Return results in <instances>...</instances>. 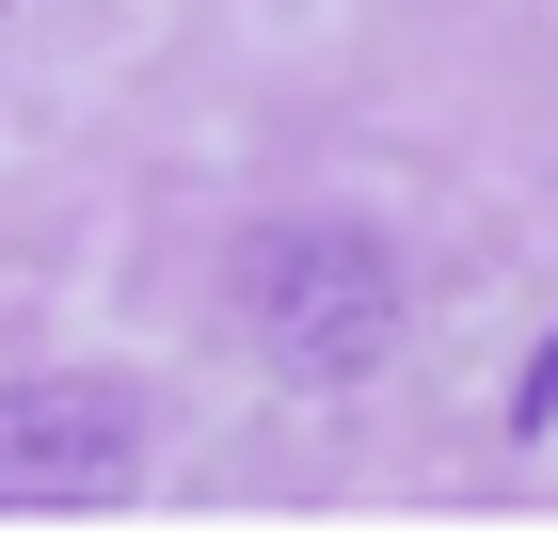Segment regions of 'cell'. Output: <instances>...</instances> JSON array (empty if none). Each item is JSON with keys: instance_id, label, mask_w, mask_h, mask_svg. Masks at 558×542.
<instances>
[{"instance_id": "1", "label": "cell", "mask_w": 558, "mask_h": 542, "mask_svg": "<svg viewBox=\"0 0 558 542\" xmlns=\"http://www.w3.org/2000/svg\"><path fill=\"white\" fill-rule=\"evenodd\" d=\"M223 303H240V335H256L271 383H367L399 351V320H415L399 255L367 240V224H336V208L256 224V240L223 255Z\"/></svg>"}, {"instance_id": "2", "label": "cell", "mask_w": 558, "mask_h": 542, "mask_svg": "<svg viewBox=\"0 0 558 542\" xmlns=\"http://www.w3.org/2000/svg\"><path fill=\"white\" fill-rule=\"evenodd\" d=\"M144 479V415L112 383L48 368V383H0V510H112Z\"/></svg>"}, {"instance_id": "3", "label": "cell", "mask_w": 558, "mask_h": 542, "mask_svg": "<svg viewBox=\"0 0 558 542\" xmlns=\"http://www.w3.org/2000/svg\"><path fill=\"white\" fill-rule=\"evenodd\" d=\"M543 415H558V335L526 351V383H511V431H543Z\"/></svg>"}]
</instances>
